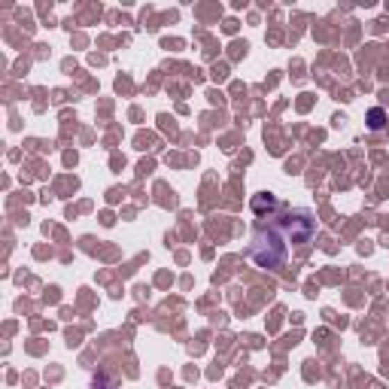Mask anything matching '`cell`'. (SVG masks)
<instances>
[{
  "label": "cell",
  "instance_id": "cell-1",
  "mask_svg": "<svg viewBox=\"0 0 389 389\" xmlns=\"http://www.w3.org/2000/svg\"><path fill=\"white\" fill-rule=\"evenodd\" d=\"M249 258L258 267H265V271H280L289 262V240L283 234L280 222H267V229L258 225V231L253 234V243H249Z\"/></svg>",
  "mask_w": 389,
  "mask_h": 389
},
{
  "label": "cell",
  "instance_id": "cell-2",
  "mask_svg": "<svg viewBox=\"0 0 389 389\" xmlns=\"http://www.w3.org/2000/svg\"><path fill=\"white\" fill-rule=\"evenodd\" d=\"M383 122H386V113L380 107H374L368 113V128H371V131H380V128H383Z\"/></svg>",
  "mask_w": 389,
  "mask_h": 389
}]
</instances>
